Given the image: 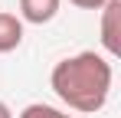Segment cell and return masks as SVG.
Masks as SVG:
<instances>
[{
  "label": "cell",
  "mask_w": 121,
  "mask_h": 118,
  "mask_svg": "<svg viewBox=\"0 0 121 118\" xmlns=\"http://www.w3.org/2000/svg\"><path fill=\"white\" fill-rule=\"evenodd\" d=\"M111 59L95 53V49H82L75 56H65L52 66L49 85L59 95L62 105H69L72 112L82 115H95L105 108V102L111 95Z\"/></svg>",
  "instance_id": "6da1fadb"
},
{
  "label": "cell",
  "mask_w": 121,
  "mask_h": 118,
  "mask_svg": "<svg viewBox=\"0 0 121 118\" xmlns=\"http://www.w3.org/2000/svg\"><path fill=\"white\" fill-rule=\"evenodd\" d=\"M101 46L111 59L121 56V0L101 7Z\"/></svg>",
  "instance_id": "7a4b0ae2"
},
{
  "label": "cell",
  "mask_w": 121,
  "mask_h": 118,
  "mask_svg": "<svg viewBox=\"0 0 121 118\" xmlns=\"http://www.w3.org/2000/svg\"><path fill=\"white\" fill-rule=\"evenodd\" d=\"M62 0H20V20L23 23H33V26H43L49 20H56Z\"/></svg>",
  "instance_id": "3957f363"
},
{
  "label": "cell",
  "mask_w": 121,
  "mask_h": 118,
  "mask_svg": "<svg viewBox=\"0 0 121 118\" xmlns=\"http://www.w3.org/2000/svg\"><path fill=\"white\" fill-rule=\"evenodd\" d=\"M23 43V20L17 13H0V56L20 49Z\"/></svg>",
  "instance_id": "277c9868"
},
{
  "label": "cell",
  "mask_w": 121,
  "mask_h": 118,
  "mask_svg": "<svg viewBox=\"0 0 121 118\" xmlns=\"http://www.w3.org/2000/svg\"><path fill=\"white\" fill-rule=\"evenodd\" d=\"M17 118H75L69 115V112H62V108H56V105H43V102H33V105H26Z\"/></svg>",
  "instance_id": "5b68a950"
},
{
  "label": "cell",
  "mask_w": 121,
  "mask_h": 118,
  "mask_svg": "<svg viewBox=\"0 0 121 118\" xmlns=\"http://www.w3.org/2000/svg\"><path fill=\"white\" fill-rule=\"evenodd\" d=\"M72 7H79V10H101V7H108L111 0H69Z\"/></svg>",
  "instance_id": "8992f818"
},
{
  "label": "cell",
  "mask_w": 121,
  "mask_h": 118,
  "mask_svg": "<svg viewBox=\"0 0 121 118\" xmlns=\"http://www.w3.org/2000/svg\"><path fill=\"white\" fill-rule=\"evenodd\" d=\"M0 118H13V112H10V105L0 98Z\"/></svg>",
  "instance_id": "52a82bcc"
}]
</instances>
